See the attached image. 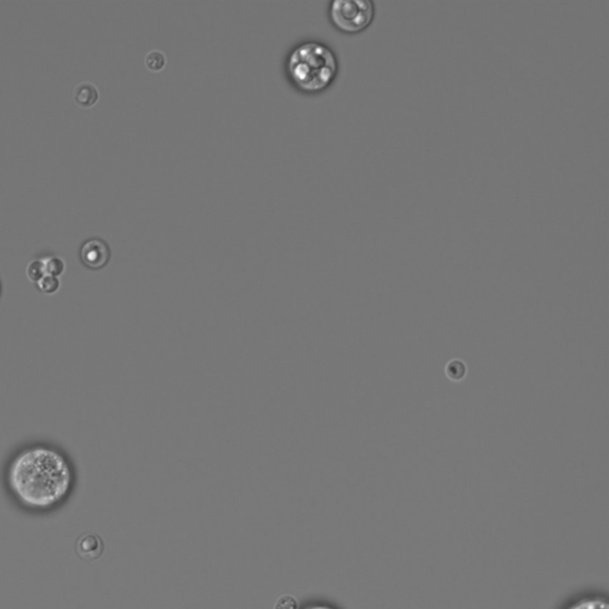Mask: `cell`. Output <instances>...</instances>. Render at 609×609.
<instances>
[{"mask_svg": "<svg viewBox=\"0 0 609 609\" xmlns=\"http://www.w3.org/2000/svg\"><path fill=\"white\" fill-rule=\"evenodd\" d=\"M74 474L66 455L48 445L18 452L8 465V487L28 507L47 508L66 497Z\"/></svg>", "mask_w": 609, "mask_h": 609, "instance_id": "obj_1", "label": "cell"}, {"mask_svg": "<svg viewBox=\"0 0 609 609\" xmlns=\"http://www.w3.org/2000/svg\"><path fill=\"white\" fill-rule=\"evenodd\" d=\"M287 74L303 92L315 93L328 88L340 69L335 51L318 41L301 42L290 50L286 61Z\"/></svg>", "mask_w": 609, "mask_h": 609, "instance_id": "obj_2", "label": "cell"}, {"mask_svg": "<svg viewBox=\"0 0 609 609\" xmlns=\"http://www.w3.org/2000/svg\"><path fill=\"white\" fill-rule=\"evenodd\" d=\"M332 24L343 33H360L372 24L375 5L372 0H332L328 6Z\"/></svg>", "mask_w": 609, "mask_h": 609, "instance_id": "obj_3", "label": "cell"}, {"mask_svg": "<svg viewBox=\"0 0 609 609\" xmlns=\"http://www.w3.org/2000/svg\"><path fill=\"white\" fill-rule=\"evenodd\" d=\"M558 609H609V597L600 589L581 590L568 597Z\"/></svg>", "mask_w": 609, "mask_h": 609, "instance_id": "obj_4", "label": "cell"}, {"mask_svg": "<svg viewBox=\"0 0 609 609\" xmlns=\"http://www.w3.org/2000/svg\"><path fill=\"white\" fill-rule=\"evenodd\" d=\"M80 258L90 269H101L110 261L111 250L106 242L99 238H92L85 242L80 249Z\"/></svg>", "mask_w": 609, "mask_h": 609, "instance_id": "obj_5", "label": "cell"}, {"mask_svg": "<svg viewBox=\"0 0 609 609\" xmlns=\"http://www.w3.org/2000/svg\"><path fill=\"white\" fill-rule=\"evenodd\" d=\"M105 550V544L100 535L85 533L80 535L75 543V552L85 562L99 560Z\"/></svg>", "mask_w": 609, "mask_h": 609, "instance_id": "obj_6", "label": "cell"}, {"mask_svg": "<svg viewBox=\"0 0 609 609\" xmlns=\"http://www.w3.org/2000/svg\"><path fill=\"white\" fill-rule=\"evenodd\" d=\"M73 99L80 108H90L99 99V91L93 83H81L74 88Z\"/></svg>", "mask_w": 609, "mask_h": 609, "instance_id": "obj_7", "label": "cell"}, {"mask_svg": "<svg viewBox=\"0 0 609 609\" xmlns=\"http://www.w3.org/2000/svg\"><path fill=\"white\" fill-rule=\"evenodd\" d=\"M166 55L163 54L161 50H150L149 53L145 56V65L149 68L150 71H161L162 68L166 66Z\"/></svg>", "mask_w": 609, "mask_h": 609, "instance_id": "obj_8", "label": "cell"}, {"mask_svg": "<svg viewBox=\"0 0 609 609\" xmlns=\"http://www.w3.org/2000/svg\"><path fill=\"white\" fill-rule=\"evenodd\" d=\"M46 275H53L58 278L65 272V262L56 256H47L42 258Z\"/></svg>", "mask_w": 609, "mask_h": 609, "instance_id": "obj_9", "label": "cell"}, {"mask_svg": "<svg viewBox=\"0 0 609 609\" xmlns=\"http://www.w3.org/2000/svg\"><path fill=\"white\" fill-rule=\"evenodd\" d=\"M38 290L44 294H54L61 286L60 278L53 275H44L41 280L36 282Z\"/></svg>", "mask_w": 609, "mask_h": 609, "instance_id": "obj_10", "label": "cell"}, {"mask_svg": "<svg viewBox=\"0 0 609 609\" xmlns=\"http://www.w3.org/2000/svg\"><path fill=\"white\" fill-rule=\"evenodd\" d=\"M26 275L33 282H37L38 280H41L46 275L44 265H43L42 258L30 262L28 268H26Z\"/></svg>", "mask_w": 609, "mask_h": 609, "instance_id": "obj_11", "label": "cell"}, {"mask_svg": "<svg viewBox=\"0 0 609 609\" xmlns=\"http://www.w3.org/2000/svg\"><path fill=\"white\" fill-rule=\"evenodd\" d=\"M465 373H467V367L463 362L455 360V361L450 362L447 367V374L452 380H456V381L462 380L465 377Z\"/></svg>", "mask_w": 609, "mask_h": 609, "instance_id": "obj_12", "label": "cell"}, {"mask_svg": "<svg viewBox=\"0 0 609 609\" xmlns=\"http://www.w3.org/2000/svg\"><path fill=\"white\" fill-rule=\"evenodd\" d=\"M274 609H298V601L292 595H283L276 600Z\"/></svg>", "mask_w": 609, "mask_h": 609, "instance_id": "obj_13", "label": "cell"}, {"mask_svg": "<svg viewBox=\"0 0 609 609\" xmlns=\"http://www.w3.org/2000/svg\"><path fill=\"white\" fill-rule=\"evenodd\" d=\"M0 294H1V285H0Z\"/></svg>", "mask_w": 609, "mask_h": 609, "instance_id": "obj_14", "label": "cell"}]
</instances>
